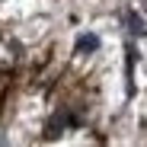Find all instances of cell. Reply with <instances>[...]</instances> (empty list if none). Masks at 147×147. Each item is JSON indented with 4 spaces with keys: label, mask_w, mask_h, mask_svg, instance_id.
Wrapping results in <instances>:
<instances>
[{
    "label": "cell",
    "mask_w": 147,
    "mask_h": 147,
    "mask_svg": "<svg viewBox=\"0 0 147 147\" xmlns=\"http://www.w3.org/2000/svg\"><path fill=\"white\" fill-rule=\"evenodd\" d=\"M96 48H99V38H96V35H90V32H86V35H80V38H77V51H83V55H86V51H96Z\"/></svg>",
    "instance_id": "6da1fadb"
},
{
    "label": "cell",
    "mask_w": 147,
    "mask_h": 147,
    "mask_svg": "<svg viewBox=\"0 0 147 147\" xmlns=\"http://www.w3.org/2000/svg\"><path fill=\"white\" fill-rule=\"evenodd\" d=\"M125 22H128L131 35H141V32H144V22H141V16H138V13H125Z\"/></svg>",
    "instance_id": "7a4b0ae2"
},
{
    "label": "cell",
    "mask_w": 147,
    "mask_h": 147,
    "mask_svg": "<svg viewBox=\"0 0 147 147\" xmlns=\"http://www.w3.org/2000/svg\"><path fill=\"white\" fill-rule=\"evenodd\" d=\"M144 7H147V3H144Z\"/></svg>",
    "instance_id": "3957f363"
}]
</instances>
